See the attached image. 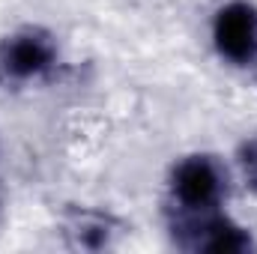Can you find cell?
Here are the masks:
<instances>
[{
	"instance_id": "cell-1",
	"label": "cell",
	"mask_w": 257,
	"mask_h": 254,
	"mask_svg": "<svg viewBox=\"0 0 257 254\" xmlns=\"http://www.w3.org/2000/svg\"><path fill=\"white\" fill-rule=\"evenodd\" d=\"M60 63V45L51 30L27 24L0 39V84L24 87L51 78Z\"/></svg>"
},
{
	"instance_id": "cell-2",
	"label": "cell",
	"mask_w": 257,
	"mask_h": 254,
	"mask_svg": "<svg viewBox=\"0 0 257 254\" xmlns=\"http://www.w3.org/2000/svg\"><path fill=\"white\" fill-rule=\"evenodd\" d=\"M168 189L180 212H206L221 206L230 189V177L215 156L192 153L171 168Z\"/></svg>"
},
{
	"instance_id": "cell-3",
	"label": "cell",
	"mask_w": 257,
	"mask_h": 254,
	"mask_svg": "<svg viewBox=\"0 0 257 254\" xmlns=\"http://www.w3.org/2000/svg\"><path fill=\"white\" fill-rule=\"evenodd\" d=\"M174 242L186 251H209V254H248L257 251V242L248 227L236 224L230 215L218 209L206 212H177L171 221Z\"/></svg>"
},
{
	"instance_id": "cell-4",
	"label": "cell",
	"mask_w": 257,
	"mask_h": 254,
	"mask_svg": "<svg viewBox=\"0 0 257 254\" xmlns=\"http://www.w3.org/2000/svg\"><path fill=\"white\" fill-rule=\"evenodd\" d=\"M215 54L230 66H251L257 60V6L248 0H230L218 6L212 18Z\"/></svg>"
},
{
	"instance_id": "cell-5",
	"label": "cell",
	"mask_w": 257,
	"mask_h": 254,
	"mask_svg": "<svg viewBox=\"0 0 257 254\" xmlns=\"http://www.w3.org/2000/svg\"><path fill=\"white\" fill-rule=\"evenodd\" d=\"M117 230H120V224L102 212H72V218L66 221V233L72 236V245L84 248V251L108 248L114 242Z\"/></svg>"
},
{
	"instance_id": "cell-6",
	"label": "cell",
	"mask_w": 257,
	"mask_h": 254,
	"mask_svg": "<svg viewBox=\"0 0 257 254\" xmlns=\"http://www.w3.org/2000/svg\"><path fill=\"white\" fill-rule=\"evenodd\" d=\"M236 165H239V174H242V183L245 189L257 194V135L245 138L236 150Z\"/></svg>"
},
{
	"instance_id": "cell-7",
	"label": "cell",
	"mask_w": 257,
	"mask_h": 254,
	"mask_svg": "<svg viewBox=\"0 0 257 254\" xmlns=\"http://www.w3.org/2000/svg\"><path fill=\"white\" fill-rule=\"evenodd\" d=\"M3 221H6V189L0 183V230H3Z\"/></svg>"
}]
</instances>
